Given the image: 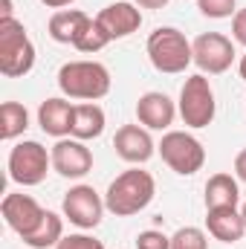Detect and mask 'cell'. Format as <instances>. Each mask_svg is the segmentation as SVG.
I'll return each mask as SVG.
<instances>
[{
  "mask_svg": "<svg viewBox=\"0 0 246 249\" xmlns=\"http://www.w3.org/2000/svg\"><path fill=\"white\" fill-rule=\"evenodd\" d=\"M110 70L102 61H67L58 70V90L72 102H99L110 93Z\"/></svg>",
  "mask_w": 246,
  "mask_h": 249,
  "instance_id": "7a4b0ae2",
  "label": "cell"
},
{
  "mask_svg": "<svg viewBox=\"0 0 246 249\" xmlns=\"http://www.w3.org/2000/svg\"><path fill=\"white\" fill-rule=\"evenodd\" d=\"M44 212H47V209H44L32 194H23V191H12V194H6L3 203H0V214H3V220H6V226H9L12 232H18L20 238L32 235V232L38 229V223L44 220Z\"/></svg>",
  "mask_w": 246,
  "mask_h": 249,
  "instance_id": "30bf717a",
  "label": "cell"
},
{
  "mask_svg": "<svg viewBox=\"0 0 246 249\" xmlns=\"http://www.w3.org/2000/svg\"><path fill=\"white\" fill-rule=\"evenodd\" d=\"M61 238H64V214L47 209L44 212V220L38 223V229L32 235H26L23 244L29 249H55Z\"/></svg>",
  "mask_w": 246,
  "mask_h": 249,
  "instance_id": "ffe728a7",
  "label": "cell"
},
{
  "mask_svg": "<svg viewBox=\"0 0 246 249\" xmlns=\"http://www.w3.org/2000/svg\"><path fill=\"white\" fill-rule=\"evenodd\" d=\"M191 50H194V64L203 75H220L226 72L238 53H235V41L226 38L223 32H203L191 41Z\"/></svg>",
  "mask_w": 246,
  "mask_h": 249,
  "instance_id": "9c48e42d",
  "label": "cell"
},
{
  "mask_svg": "<svg viewBox=\"0 0 246 249\" xmlns=\"http://www.w3.org/2000/svg\"><path fill=\"white\" fill-rule=\"evenodd\" d=\"M238 72H241V78L246 81V53L241 55V61H238Z\"/></svg>",
  "mask_w": 246,
  "mask_h": 249,
  "instance_id": "1f68e13d",
  "label": "cell"
},
{
  "mask_svg": "<svg viewBox=\"0 0 246 249\" xmlns=\"http://www.w3.org/2000/svg\"><path fill=\"white\" fill-rule=\"evenodd\" d=\"M157 151H159L162 162L180 177H194L206 165V148L188 130H165Z\"/></svg>",
  "mask_w": 246,
  "mask_h": 249,
  "instance_id": "8992f818",
  "label": "cell"
},
{
  "mask_svg": "<svg viewBox=\"0 0 246 249\" xmlns=\"http://www.w3.org/2000/svg\"><path fill=\"white\" fill-rule=\"evenodd\" d=\"M47 9H55V12H61V9H67V6H72L75 0H41Z\"/></svg>",
  "mask_w": 246,
  "mask_h": 249,
  "instance_id": "f546056e",
  "label": "cell"
},
{
  "mask_svg": "<svg viewBox=\"0 0 246 249\" xmlns=\"http://www.w3.org/2000/svg\"><path fill=\"white\" fill-rule=\"evenodd\" d=\"M105 124H107V116L96 102H81V105H75L70 136L81 139V142H90V139H99L105 133Z\"/></svg>",
  "mask_w": 246,
  "mask_h": 249,
  "instance_id": "ac0fdd59",
  "label": "cell"
},
{
  "mask_svg": "<svg viewBox=\"0 0 246 249\" xmlns=\"http://www.w3.org/2000/svg\"><path fill=\"white\" fill-rule=\"evenodd\" d=\"M50 154H53V171L67 180H81L93 171V151L81 139L64 136L50 148Z\"/></svg>",
  "mask_w": 246,
  "mask_h": 249,
  "instance_id": "8fae6325",
  "label": "cell"
},
{
  "mask_svg": "<svg viewBox=\"0 0 246 249\" xmlns=\"http://www.w3.org/2000/svg\"><path fill=\"white\" fill-rule=\"evenodd\" d=\"M55 249H105V244L87 232H75V235H64Z\"/></svg>",
  "mask_w": 246,
  "mask_h": 249,
  "instance_id": "d4e9b609",
  "label": "cell"
},
{
  "mask_svg": "<svg viewBox=\"0 0 246 249\" xmlns=\"http://www.w3.org/2000/svg\"><path fill=\"white\" fill-rule=\"evenodd\" d=\"M241 214H244V223H246V203L241 206Z\"/></svg>",
  "mask_w": 246,
  "mask_h": 249,
  "instance_id": "d6a6232c",
  "label": "cell"
},
{
  "mask_svg": "<svg viewBox=\"0 0 246 249\" xmlns=\"http://www.w3.org/2000/svg\"><path fill=\"white\" fill-rule=\"evenodd\" d=\"M241 180L226 174V171H217L209 177L206 183V209H223V206H241Z\"/></svg>",
  "mask_w": 246,
  "mask_h": 249,
  "instance_id": "d6986e66",
  "label": "cell"
},
{
  "mask_svg": "<svg viewBox=\"0 0 246 249\" xmlns=\"http://www.w3.org/2000/svg\"><path fill=\"white\" fill-rule=\"evenodd\" d=\"M99 26L107 32L110 41H119V38H127L133 35L139 26H142V9L133 3V0H116L110 6H105L99 15H96Z\"/></svg>",
  "mask_w": 246,
  "mask_h": 249,
  "instance_id": "5bb4252c",
  "label": "cell"
},
{
  "mask_svg": "<svg viewBox=\"0 0 246 249\" xmlns=\"http://www.w3.org/2000/svg\"><path fill=\"white\" fill-rule=\"evenodd\" d=\"M6 168H9V180L12 183H18L23 188L41 186L47 180L50 168H53V154L35 139H23V142H18L9 151Z\"/></svg>",
  "mask_w": 246,
  "mask_h": 249,
  "instance_id": "52a82bcc",
  "label": "cell"
},
{
  "mask_svg": "<svg viewBox=\"0 0 246 249\" xmlns=\"http://www.w3.org/2000/svg\"><path fill=\"white\" fill-rule=\"evenodd\" d=\"M0 18H15V9H12V0H0Z\"/></svg>",
  "mask_w": 246,
  "mask_h": 249,
  "instance_id": "4dcf8cb0",
  "label": "cell"
},
{
  "mask_svg": "<svg viewBox=\"0 0 246 249\" xmlns=\"http://www.w3.org/2000/svg\"><path fill=\"white\" fill-rule=\"evenodd\" d=\"M110 44V38H107V32L99 26V20L96 18H90V23L84 26V32L78 35V41L72 44L78 53H84V55H93V53H99V50H105Z\"/></svg>",
  "mask_w": 246,
  "mask_h": 249,
  "instance_id": "7402d4cb",
  "label": "cell"
},
{
  "mask_svg": "<svg viewBox=\"0 0 246 249\" xmlns=\"http://www.w3.org/2000/svg\"><path fill=\"white\" fill-rule=\"evenodd\" d=\"M113 148H116V157L130 162V165H145L157 154L151 130L142 124H122L113 136Z\"/></svg>",
  "mask_w": 246,
  "mask_h": 249,
  "instance_id": "4fadbf2b",
  "label": "cell"
},
{
  "mask_svg": "<svg viewBox=\"0 0 246 249\" xmlns=\"http://www.w3.org/2000/svg\"><path fill=\"white\" fill-rule=\"evenodd\" d=\"M177 116H180L177 102H171V96H165L159 90H148L136 102V119L148 130H171Z\"/></svg>",
  "mask_w": 246,
  "mask_h": 249,
  "instance_id": "7c38bea8",
  "label": "cell"
},
{
  "mask_svg": "<svg viewBox=\"0 0 246 249\" xmlns=\"http://www.w3.org/2000/svg\"><path fill=\"white\" fill-rule=\"evenodd\" d=\"M232 41L246 47V9H238L232 18Z\"/></svg>",
  "mask_w": 246,
  "mask_h": 249,
  "instance_id": "4316f807",
  "label": "cell"
},
{
  "mask_svg": "<svg viewBox=\"0 0 246 249\" xmlns=\"http://www.w3.org/2000/svg\"><path fill=\"white\" fill-rule=\"evenodd\" d=\"M148 61L157 72L165 75H180L194 64V50L191 41L185 38V32H180L177 26H159L148 35Z\"/></svg>",
  "mask_w": 246,
  "mask_h": 249,
  "instance_id": "3957f363",
  "label": "cell"
},
{
  "mask_svg": "<svg viewBox=\"0 0 246 249\" xmlns=\"http://www.w3.org/2000/svg\"><path fill=\"white\" fill-rule=\"evenodd\" d=\"M87 23H90L87 12H81V9H61V12H55L50 18L47 32H50V38L55 44H75Z\"/></svg>",
  "mask_w": 246,
  "mask_h": 249,
  "instance_id": "e0dca14e",
  "label": "cell"
},
{
  "mask_svg": "<svg viewBox=\"0 0 246 249\" xmlns=\"http://www.w3.org/2000/svg\"><path fill=\"white\" fill-rule=\"evenodd\" d=\"M197 9H200L203 18L223 20V18H235V12H238V0H197Z\"/></svg>",
  "mask_w": 246,
  "mask_h": 249,
  "instance_id": "cb8c5ba5",
  "label": "cell"
},
{
  "mask_svg": "<svg viewBox=\"0 0 246 249\" xmlns=\"http://www.w3.org/2000/svg\"><path fill=\"white\" fill-rule=\"evenodd\" d=\"M177 110H180V119L185 127L191 130H200V127H209L217 116V102H214V90L209 84V78L203 72H194L188 75L180 90V99H177Z\"/></svg>",
  "mask_w": 246,
  "mask_h": 249,
  "instance_id": "5b68a950",
  "label": "cell"
},
{
  "mask_svg": "<svg viewBox=\"0 0 246 249\" xmlns=\"http://www.w3.org/2000/svg\"><path fill=\"white\" fill-rule=\"evenodd\" d=\"M206 229L214 241L220 244H238L246 235L244 214L235 206H223V209H206Z\"/></svg>",
  "mask_w": 246,
  "mask_h": 249,
  "instance_id": "9a60e30c",
  "label": "cell"
},
{
  "mask_svg": "<svg viewBox=\"0 0 246 249\" xmlns=\"http://www.w3.org/2000/svg\"><path fill=\"white\" fill-rule=\"evenodd\" d=\"M136 249H171V238L159 229H145L136 235Z\"/></svg>",
  "mask_w": 246,
  "mask_h": 249,
  "instance_id": "484cf974",
  "label": "cell"
},
{
  "mask_svg": "<svg viewBox=\"0 0 246 249\" xmlns=\"http://www.w3.org/2000/svg\"><path fill=\"white\" fill-rule=\"evenodd\" d=\"M139 9H162V6H168L171 0H133Z\"/></svg>",
  "mask_w": 246,
  "mask_h": 249,
  "instance_id": "f1b7e54d",
  "label": "cell"
},
{
  "mask_svg": "<svg viewBox=\"0 0 246 249\" xmlns=\"http://www.w3.org/2000/svg\"><path fill=\"white\" fill-rule=\"evenodd\" d=\"M35 67V44L26 26L15 18H0V72L6 78H23Z\"/></svg>",
  "mask_w": 246,
  "mask_h": 249,
  "instance_id": "277c9868",
  "label": "cell"
},
{
  "mask_svg": "<svg viewBox=\"0 0 246 249\" xmlns=\"http://www.w3.org/2000/svg\"><path fill=\"white\" fill-rule=\"evenodd\" d=\"M157 197V180L151 171H142L139 165L122 171L105 191V206L110 214L116 217H130L139 214L142 209L151 206V200Z\"/></svg>",
  "mask_w": 246,
  "mask_h": 249,
  "instance_id": "6da1fadb",
  "label": "cell"
},
{
  "mask_svg": "<svg viewBox=\"0 0 246 249\" xmlns=\"http://www.w3.org/2000/svg\"><path fill=\"white\" fill-rule=\"evenodd\" d=\"M29 127V110L20 102H3L0 105V139L12 142L18 136H23Z\"/></svg>",
  "mask_w": 246,
  "mask_h": 249,
  "instance_id": "44dd1931",
  "label": "cell"
},
{
  "mask_svg": "<svg viewBox=\"0 0 246 249\" xmlns=\"http://www.w3.org/2000/svg\"><path fill=\"white\" fill-rule=\"evenodd\" d=\"M72 113H75V105L70 99L55 96V99L41 102V107H38V124H41V130L47 136L64 139L72 130Z\"/></svg>",
  "mask_w": 246,
  "mask_h": 249,
  "instance_id": "2e32d148",
  "label": "cell"
},
{
  "mask_svg": "<svg viewBox=\"0 0 246 249\" xmlns=\"http://www.w3.org/2000/svg\"><path fill=\"white\" fill-rule=\"evenodd\" d=\"M235 177L246 183V148L244 151H238V157H235Z\"/></svg>",
  "mask_w": 246,
  "mask_h": 249,
  "instance_id": "83f0119b",
  "label": "cell"
},
{
  "mask_svg": "<svg viewBox=\"0 0 246 249\" xmlns=\"http://www.w3.org/2000/svg\"><path fill=\"white\" fill-rule=\"evenodd\" d=\"M171 249H209V235L200 226H180L171 235Z\"/></svg>",
  "mask_w": 246,
  "mask_h": 249,
  "instance_id": "603a6c76",
  "label": "cell"
},
{
  "mask_svg": "<svg viewBox=\"0 0 246 249\" xmlns=\"http://www.w3.org/2000/svg\"><path fill=\"white\" fill-rule=\"evenodd\" d=\"M105 212H107L105 197H102L93 186H87V183H78V186H72L64 194L61 214L72 223V226H78L81 232L96 229V226L102 223Z\"/></svg>",
  "mask_w": 246,
  "mask_h": 249,
  "instance_id": "ba28073f",
  "label": "cell"
}]
</instances>
